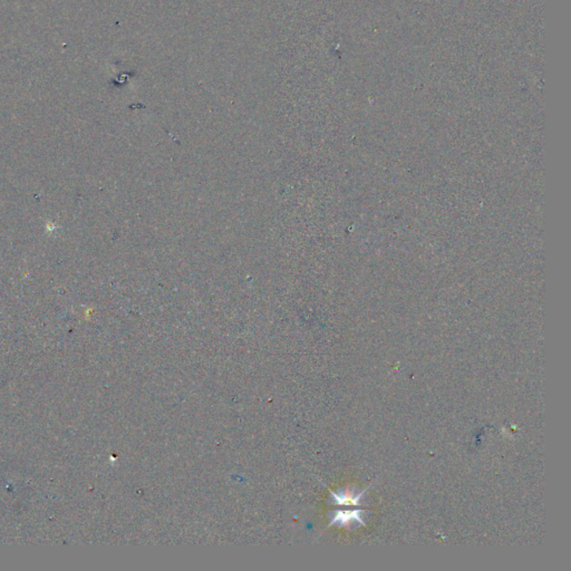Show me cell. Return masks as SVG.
Listing matches in <instances>:
<instances>
[{
  "label": "cell",
  "mask_w": 571,
  "mask_h": 571,
  "mask_svg": "<svg viewBox=\"0 0 571 571\" xmlns=\"http://www.w3.org/2000/svg\"><path fill=\"white\" fill-rule=\"evenodd\" d=\"M362 513V510L358 509V510H354V511H345V512H339L336 518H335L334 522H338L343 525H347V524H352L353 522H356L357 524H365V521L363 520V517L360 515Z\"/></svg>",
  "instance_id": "cell-1"
}]
</instances>
